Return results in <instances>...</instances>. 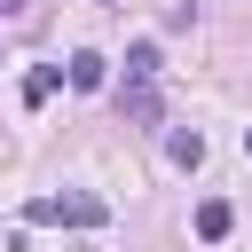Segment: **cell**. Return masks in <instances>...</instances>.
Wrapping results in <instances>:
<instances>
[{
	"instance_id": "5b68a950",
	"label": "cell",
	"mask_w": 252,
	"mask_h": 252,
	"mask_svg": "<svg viewBox=\"0 0 252 252\" xmlns=\"http://www.w3.org/2000/svg\"><path fill=\"white\" fill-rule=\"evenodd\" d=\"M102 79H110V63H102L94 47H87V55H71V87H79V94H94Z\"/></svg>"
},
{
	"instance_id": "52a82bcc",
	"label": "cell",
	"mask_w": 252,
	"mask_h": 252,
	"mask_svg": "<svg viewBox=\"0 0 252 252\" xmlns=\"http://www.w3.org/2000/svg\"><path fill=\"white\" fill-rule=\"evenodd\" d=\"M165 150H173V165H205V134H197V126H181Z\"/></svg>"
},
{
	"instance_id": "9c48e42d",
	"label": "cell",
	"mask_w": 252,
	"mask_h": 252,
	"mask_svg": "<svg viewBox=\"0 0 252 252\" xmlns=\"http://www.w3.org/2000/svg\"><path fill=\"white\" fill-rule=\"evenodd\" d=\"M0 8H24V0H0Z\"/></svg>"
},
{
	"instance_id": "6da1fadb",
	"label": "cell",
	"mask_w": 252,
	"mask_h": 252,
	"mask_svg": "<svg viewBox=\"0 0 252 252\" xmlns=\"http://www.w3.org/2000/svg\"><path fill=\"white\" fill-rule=\"evenodd\" d=\"M24 220H39V228H102V197H32Z\"/></svg>"
},
{
	"instance_id": "3957f363",
	"label": "cell",
	"mask_w": 252,
	"mask_h": 252,
	"mask_svg": "<svg viewBox=\"0 0 252 252\" xmlns=\"http://www.w3.org/2000/svg\"><path fill=\"white\" fill-rule=\"evenodd\" d=\"M228 228H236V213H228V197H205V205H197V236H205V244H220Z\"/></svg>"
},
{
	"instance_id": "277c9868",
	"label": "cell",
	"mask_w": 252,
	"mask_h": 252,
	"mask_svg": "<svg viewBox=\"0 0 252 252\" xmlns=\"http://www.w3.org/2000/svg\"><path fill=\"white\" fill-rule=\"evenodd\" d=\"M150 79H158V39L126 47V87H150Z\"/></svg>"
},
{
	"instance_id": "7a4b0ae2",
	"label": "cell",
	"mask_w": 252,
	"mask_h": 252,
	"mask_svg": "<svg viewBox=\"0 0 252 252\" xmlns=\"http://www.w3.org/2000/svg\"><path fill=\"white\" fill-rule=\"evenodd\" d=\"M118 110L126 126H158V87H118Z\"/></svg>"
},
{
	"instance_id": "8992f818",
	"label": "cell",
	"mask_w": 252,
	"mask_h": 252,
	"mask_svg": "<svg viewBox=\"0 0 252 252\" xmlns=\"http://www.w3.org/2000/svg\"><path fill=\"white\" fill-rule=\"evenodd\" d=\"M55 87H63V71H55V63H39V71H32V79H24V102H32V110H39V102H47V94H55Z\"/></svg>"
},
{
	"instance_id": "ba28073f",
	"label": "cell",
	"mask_w": 252,
	"mask_h": 252,
	"mask_svg": "<svg viewBox=\"0 0 252 252\" xmlns=\"http://www.w3.org/2000/svg\"><path fill=\"white\" fill-rule=\"evenodd\" d=\"M244 158H252V126H244Z\"/></svg>"
}]
</instances>
